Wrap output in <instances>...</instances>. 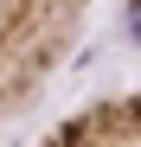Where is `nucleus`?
<instances>
[{
    "label": "nucleus",
    "instance_id": "1",
    "mask_svg": "<svg viewBox=\"0 0 141 147\" xmlns=\"http://www.w3.org/2000/svg\"><path fill=\"white\" fill-rule=\"evenodd\" d=\"M90 0H0V121L32 109L83 32Z\"/></svg>",
    "mask_w": 141,
    "mask_h": 147
},
{
    "label": "nucleus",
    "instance_id": "2",
    "mask_svg": "<svg viewBox=\"0 0 141 147\" xmlns=\"http://www.w3.org/2000/svg\"><path fill=\"white\" fill-rule=\"evenodd\" d=\"M39 147H141V96L135 90L103 96L83 115H70L64 128H52Z\"/></svg>",
    "mask_w": 141,
    "mask_h": 147
}]
</instances>
